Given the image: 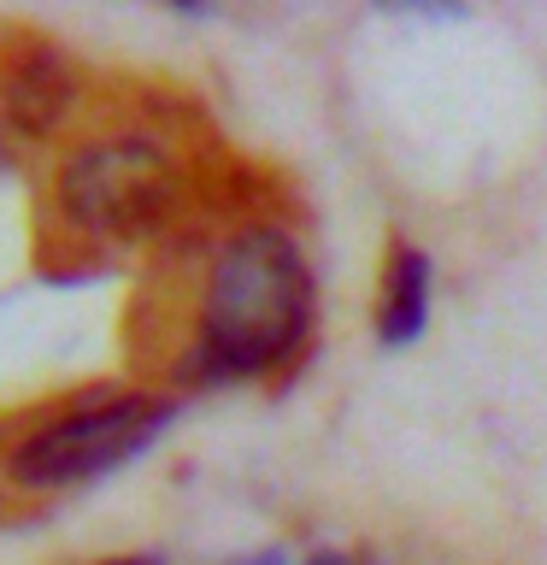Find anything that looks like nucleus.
Here are the masks:
<instances>
[{"mask_svg": "<svg viewBox=\"0 0 547 565\" xmlns=\"http://www.w3.org/2000/svg\"><path fill=\"white\" fill-rule=\"evenodd\" d=\"M100 565H165V559H153V554H136V559H100Z\"/></svg>", "mask_w": 547, "mask_h": 565, "instance_id": "nucleus-7", "label": "nucleus"}, {"mask_svg": "<svg viewBox=\"0 0 547 565\" xmlns=\"http://www.w3.org/2000/svg\"><path fill=\"white\" fill-rule=\"evenodd\" d=\"M430 289H436V271H430V254L418 247H395L388 254V271H383V300H377V335L383 348H406L418 342L423 324H430Z\"/></svg>", "mask_w": 547, "mask_h": 565, "instance_id": "nucleus-4", "label": "nucleus"}, {"mask_svg": "<svg viewBox=\"0 0 547 565\" xmlns=\"http://www.w3.org/2000/svg\"><path fill=\"white\" fill-rule=\"evenodd\" d=\"M307 565H365V559H347V554H312Z\"/></svg>", "mask_w": 547, "mask_h": 565, "instance_id": "nucleus-6", "label": "nucleus"}, {"mask_svg": "<svg viewBox=\"0 0 547 565\" xmlns=\"http://www.w3.org/2000/svg\"><path fill=\"white\" fill-rule=\"evenodd\" d=\"M60 206L95 242H153L189 206V171L153 136L88 141L60 171Z\"/></svg>", "mask_w": 547, "mask_h": 565, "instance_id": "nucleus-2", "label": "nucleus"}, {"mask_svg": "<svg viewBox=\"0 0 547 565\" xmlns=\"http://www.w3.org/2000/svg\"><path fill=\"white\" fill-rule=\"evenodd\" d=\"M229 565H282V554H254V559H229Z\"/></svg>", "mask_w": 547, "mask_h": 565, "instance_id": "nucleus-8", "label": "nucleus"}, {"mask_svg": "<svg viewBox=\"0 0 547 565\" xmlns=\"http://www.w3.org/2000/svg\"><path fill=\"white\" fill-rule=\"evenodd\" d=\"M312 330V271L300 247L271 224H254L229 236L206 277L201 300V330L194 348L183 353L189 383H236V377H265Z\"/></svg>", "mask_w": 547, "mask_h": 565, "instance_id": "nucleus-1", "label": "nucleus"}, {"mask_svg": "<svg viewBox=\"0 0 547 565\" xmlns=\"http://www.w3.org/2000/svg\"><path fill=\"white\" fill-rule=\"evenodd\" d=\"M176 406L159 395H106L88 406L47 418L35 436L18 441L12 477L24 489H71V483H95V477L130 466L136 454H148L165 436Z\"/></svg>", "mask_w": 547, "mask_h": 565, "instance_id": "nucleus-3", "label": "nucleus"}, {"mask_svg": "<svg viewBox=\"0 0 547 565\" xmlns=\"http://www.w3.org/2000/svg\"><path fill=\"white\" fill-rule=\"evenodd\" d=\"M0 106H7V130L12 136L53 130V124L65 118V106H71V65H60L53 53H30V60L18 65V77L7 83Z\"/></svg>", "mask_w": 547, "mask_h": 565, "instance_id": "nucleus-5", "label": "nucleus"}]
</instances>
